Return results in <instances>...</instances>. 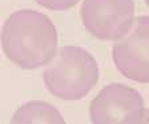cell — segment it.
Instances as JSON below:
<instances>
[{"label": "cell", "instance_id": "obj_3", "mask_svg": "<svg viewBox=\"0 0 149 124\" xmlns=\"http://www.w3.org/2000/svg\"><path fill=\"white\" fill-rule=\"evenodd\" d=\"M89 116L93 124H143V96L124 84H109L92 100Z\"/></svg>", "mask_w": 149, "mask_h": 124}, {"label": "cell", "instance_id": "obj_6", "mask_svg": "<svg viewBox=\"0 0 149 124\" xmlns=\"http://www.w3.org/2000/svg\"><path fill=\"white\" fill-rule=\"evenodd\" d=\"M9 124H67L57 109L47 102L33 100L23 104Z\"/></svg>", "mask_w": 149, "mask_h": 124}, {"label": "cell", "instance_id": "obj_7", "mask_svg": "<svg viewBox=\"0 0 149 124\" xmlns=\"http://www.w3.org/2000/svg\"><path fill=\"white\" fill-rule=\"evenodd\" d=\"M36 3L53 11H64L72 8L79 3V0H36Z\"/></svg>", "mask_w": 149, "mask_h": 124}, {"label": "cell", "instance_id": "obj_8", "mask_svg": "<svg viewBox=\"0 0 149 124\" xmlns=\"http://www.w3.org/2000/svg\"><path fill=\"white\" fill-rule=\"evenodd\" d=\"M143 124H149V109H146L145 111V116H144Z\"/></svg>", "mask_w": 149, "mask_h": 124}, {"label": "cell", "instance_id": "obj_5", "mask_svg": "<svg viewBox=\"0 0 149 124\" xmlns=\"http://www.w3.org/2000/svg\"><path fill=\"white\" fill-rule=\"evenodd\" d=\"M113 62L125 78L149 83V16H140L113 46Z\"/></svg>", "mask_w": 149, "mask_h": 124}, {"label": "cell", "instance_id": "obj_9", "mask_svg": "<svg viewBox=\"0 0 149 124\" xmlns=\"http://www.w3.org/2000/svg\"><path fill=\"white\" fill-rule=\"evenodd\" d=\"M145 3H146V6L149 7V0H145Z\"/></svg>", "mask_w": 149, "mask_h": 124}, {"label": "cell", "instance_id": "obj_4", "mask_svg": "<svg viewBox=\"0 0 149 124\" xmlns=\"http://www.w3.org/2000/svg\"><path fill=\"white\" fill-rule=\"evenodd\" d=\"M133 0H84L83 24L100 40H120L133 24Z\"/></svg>", "mask_w": 149, "mask_h": 124}, {"label": "cell", "instance_id": "obj_1", "mask_svg": "<svg viewBox=\"0 0 149 124\" xmlns=\"http://www.w3.org/2000/svg\"><path fill=\"white\" fill-rule=\"evenodd\" d=\"M6 56L23 69H33L51 63L57 53V32L44 13L23 9L12 13L3 27Z\"/></svg>", "mask_w": 149, "mask_h": 124}, {"label": "cell", "instance_id": "obj_2", "mask_svg": "<svg viewBox=\"0 0 149 124\" xmlns=\"http://www.w3.org/2000/svg\"><path fill=\"white\" fill-rule=\"evenodd\" d=\"M99 80V67L88 51L76 46H64L44 71L47 88L63 100L85 97Z\"/></svg>", "mask_w": 149, "mask_h": 124}]
</instances>
